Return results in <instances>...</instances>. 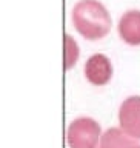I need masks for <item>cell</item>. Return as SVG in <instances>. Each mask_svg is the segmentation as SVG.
Masks as SVG:
<instances>
[{"label":"cell","instance_id":"8992f818","mask_svg":"<svg viewBox=\"0 0 140 148\" xmlns=\"http://www.w3.org/2000/svg\"><path fill=\"white\" fill-rule=\"evenodd\" d=\"M99 148H140V142L122 128H109L102 134Z\"/></svg>","mask_w":140,"mask_h":148},{"label":"cell","instance_id":"6da1fadb","mask_svg":"<svg viewBox=\"0 0 140 148\" xmlns=\"http://www.w3.org/2000/svg\"><path fill=\"white\" fill-rule=\"evenodd\" d=\"M72 23L88 40H100L111 29V17L99 0H79L72 8Z\"/></svg>","mask_w":140,"mask_h":148},{"label":"cell","instance_id":"277c9868","mask_svg":"<svg viewBox=\"0 0 140 148\" xmlns=\"http://www.w3.org/2000/svg\"><path fill=\"white\" fill-rule=\"evenodd\" d=\"M86 80L96 86L106 85L113 77V65L105 54H92L83 68Z\"/></svg>","mask_w":140,"mask_h":148},{"label":"cell","instance_id":"3957f363","mask_svg":"<svg viewBox=\"0 0 140 148\" xmlns=\"http://www.w3.org/2000/svg\"><path fill=\"white\" fill-rule=\"evenodd\" d=\"M120 128L131 137L140 140V96L126 97L119 108Z\"/></svg>","mask_w":140,"mask_h":148},{"label":"cell","instance_id":"7a4b0ae2","mask_svg":"<svg viewBox=\"0 0 140 148\" xmlns=\"http://www.w3.org/2000/svg\"><path fill=\"white\" fill-rule=\"evenodd\" d=\"M102 134L103 133L97 120L77 117L66 130V142L69 148H99Z\"/></svg>","mask_w":140,"mask_h":148},{"label":"cell","instance_id":"5b68a950","mask_svg":"<svg viewBox=\"0 0 140 148\" xmlns=\"http://www.w3.org/2000/svg\"><path fill=\"white\" fill-rule=\"evenodd\" d=\"M119 34L128 45H140V9H129L119 20Z\"/></svg>","mask_w":140,"mask_h":148},{"label":"cell","instance_id":"52a82bcc","mask_svg":"<svg viewBox=\"0 0 140 148\" xmlns=\"http://www.w3.org/2000/svg\"><path fill=\"white\" fill-rule=\"evenodd\" d=\"M63 40H65V69H69L77 63L79 45L69 34H65Z\"/></svg>","mask_w":140,"mask_h":148}]
</instances>
